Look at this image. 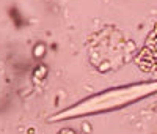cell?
<instances>
[{
    "label": "cell",
    "mask_w": 157,
    "mask_h": 134,
    "mask_svg": "<svg viewBox=\"0 0 157 134\" xmlns=\"http://www.w3.org/2000/svg\"><path fill=\"white\" fill-rule=\"evenodd\" d=\"M137 65L145 73L157 71V24L146 38V43L137 57Z\"/></svg>",
    "instance_id": "cell-1"
}]
</instances>
